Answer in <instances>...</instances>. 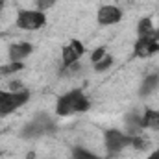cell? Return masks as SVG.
I'll use <instances>...</instances> for the list:
<instances>
[{"label":"cell","mask_w":159,"mask_h":159,"mask_svg":"<svg viewBox=\"0 0 159 159\" xmlns=\"http://www.w3.org/2000/svg\"><path fill=\"white\" fill-rule=\"evenodd\" d=\"M89 100L83 94V91L72 89L65 94H61L56 102V113L59 117H70L74 113H85L89 109Z\"/></svg>","instance_id":"1"},{"label":"cell","mask_w":159,"mask_h":159,"mask_svg":"<svg viewBox=\"0 0 159 159\" xmlns=\"http://www.w3.org/2000/svg\"><path fill=\"white\" fill-rule=\"evenodd\" d=\"M30 100V91H0V117L15 113Z\"/></svg>","instance_id":"2"},{"label":"cell","mask_w":159,"mask_h":159,"mask_svg":"<svg viewBox=\"0 0 159 159\" xmlns=\"http://www.w3.org/2000/svg\"><path fill=\"white\" fill-rule=\"evenodd\" d=\"M15 24L20 30L35 32V30H41L46 24V15L39 9H22V11H19V15L15 19Z\"/></svg>","instance_id":"3"},{"label":"cell","mask_w":159,"mask_h":159,"mask_svg":"<svg viewBox=\"0 0 159 159\" xmlns=\"http://www.w3.org/2000/svg\"><path fill=\"white\" fill-rule=\"evenodd\" d=\"M56 129V122L46 117V115H37L30 124H26V128L22 129V137L24 139H35L41 135H48Z\"/></svg>","instance_id":"4"},{"label":"cell","mask_w":159,"mask_h":159,"mask_svg":"<svg viewBox=\"0 0 159 159\" xmlns=\"http://www.w3.org/2000/svg\"><path fill=\"white\" fill-rule=\"evenodd\" d=\"M104 144H106V150L109 156H115L122 152L124 148L131 146V135L120 131V129H107L104 133Z\"/></svg>","instance_id":"5"},{"label":"cell","mask_w":159,"mask_h":159,"mask_svg":"<svg viewBox=\"0 0 159 159\" xmlns=\"http://www.w3.org/2000/svg\"><path fill=\"white\" fill-rule=\"evenodd\" d=\"M85 54V46L78 39H72L61 52V67L63 69H70L72 65L78 63V59Z\"/></svg>","instance_id":"6"},{"label":"cell","mask_w":159,"mask_h":159,"mask_svg":"<svg viewBox=\"0 0 159 159\" xmlns=\"http://www.w3.org/2000/svg\"><path fill=\"white\" fill-rule=\"evenodd\" d=\"M96 20L102 26H115L122 20V11L117 6H102L96 13Z\"/></svg>","instance_id":"7"},{"label":"cell","mask_w":159,"mask_h":159,"mask_svg":"<svg viewBox=\"0 0 159 159\" xmlns=\"http://www.w3.org/2000/svg\"><path fill=\"white\" fill-rule=\"evenodd\" d=\"M159 52V43L152 37H139L137 43L133 44V54L137 57H150Z\"/></svg>","instance_id":"8"},{"label":"cell","mask_w":159,"mask_h":159,"mask_svg":"<svg viewBox=\"0 0 159 159\" xmlns=\"http://www.w3.org/2000/svg\"><path fill=\"white\" fill-rule=\"evenodd\" d=\"M32 52H34V44L22 41V43H15L7 48V57H9V61H24L28 56H32Z\"/></svg>","instance_id":"9"},{"label":"cell","mask_w":159,"mask_h":159,"mask_svg":"<svg viewBox=\"0 0 159 159\" xmlns=\"http://www.w3.org/2000/svg\"><path fill=\"white\" fill-rule=\"evenodd\" d=\"M141 126L159 131V109H146L141 117Z\"/></svg>","instance_id":"10"},{"label":"cell","mask_w":159,"mask_h":159,"mask_svg":"<svg viewBox=\"0 0 159 159\" xmlns=\"http://www.w3.org/2000/svg\"><path fill=\"white\" fill-rule=\"evenodd\" d=\"M159 85V76L157 74H152L148 78L143 80V85H141V96H148L150 93L156 91V87Z\"/></svg>","instance_id":"11"},{"label":"cell","mask_w":159,"mask_h":159,"mask_svg":"<svg viewBox=\"0 0 159 159\" xmlns=\"http://www.w3.org/2000/svg\"><path fill=\"white\" fill-rule=\"evenodd\" d=\"M152 32H154V22H152V19H148V17L141 19L139 24H137V34H139V37H150Z\"/></svg>","instance_id":"12"},{"label":"cell","mask_w":159,"mask_h":159,"mask_svg":"<svg viewBox=\"0 0 159 159\" xmlns=\"http://www.w3.org/2000/svg\"><path fill=\"white\" fill-rule=\"evenodd\" d=\"M24 69L22 61H9L7 65H0V76H11V74H17Z\"/></svg>","instance_id":"13"},{"label":"cell","mask_w":159,"mask_h":159,"mask_svg":"<svg viewBox=\"0 0 159 159\" xmlns=\"http://www.w3.org/2000/svg\"><path fill=\"white\" fill-rule=\"evenodd\" d=\"M70 159H102V157L96 156L94 152L83 148V146H76V148H72V157Z\"/></svg>","instance_id":"14"},{"label":"cell","mask_w":159,"mask_h":159,"mask_svg":"<svg viewBox=\"0 0 159 159\" xmlns=\"http://www.w3.org/2000/svg\"><path fill=\"white\" fill-rule=\"evenodd\" d=\"M113 56H109V54H106V57H102L98 63H94V70L96 72H104V70H109L111 69V65H113Z\"/></svg>","instance_id":"15"},{"label":"cell","mask_w":159,"mask_h":159,"mask_svg":"<svg viewBox=\"0 0 159 159\" xmlns=\"http://www.w3.org/2000/svg\"><path fill=\"white\" fill-rule=\"evenodd\" d=\"M106 54H107V48H106V46H98V48H94L93 54H91V61H93V65L98 63L102 57H106Z\"/></svg>","instance_id":"16"},{"label":"cell","mask_w":159,"mask_h":159,"mask_svg":"<svg viewBox=\"0 0 159 159\" xmlns=\"http://www.w3.org/2000/svg\"><path fill=\"white\" fill-rule=\"evenodd\" d=\"M52 6H56V0H37V9L39 11H46V9H50Z\"/></svg>","instance_id":"17"},{"label":"cell","mask_w":159,"mask_h":159,"mask_svg":"<svg viewBox=\"0 0 159 159\" xmlns=\"http://www.w3.org/2000/svg\"><path fill=\"white\" fill-rule=\"evenodd\" d=\"M131 146H133V148H137V150H144V148H146V143L143 141V137L133 135V137H131Z\"/></svg>","instance_id":"18"},{"label":"cell","mask_w":159,"mask_h":159,"mask_svg":"<svg viewBox=\"0 0 159 159\" xmlns=\"http://www.w3.org/2000/svg\"><path fill=\"white\" fill-rule=\"evenodd\" d=\"M150 37L159 43V28H154V32H152V35H150Z\"/></svg>","instance_id":"19"},{"label":"cell","mask_w":159,"mask_h":159,"mask_svg":"<svg viewBox=\"0 0 159 159\" xmlns=\"http://www.w3.org/2000/svg\"><path fill=\"white\" fill-rule=\"evenodd\" d=\"M146 159H159V150H154V152H152Z\"/></svg>","instance_id":"20"},{"label":"cell","mask_w":159,"mask_h":159,"mask_svg":"<svg viewBox=\"0 0 159 159\" xmlns=\"http://www.w3.org/2000/svg\"><path fill=\"white\" fill-rule=\"evenodd\" d=\"M4 6H6V0H0V9H2Z\"/></svg>","instance_id":"21"},{"label":"cell","mask_w":159,"mask_h":159,"mask_svg":"<svg viewBox=\"0 0 159 159\" xmlns=\"http://www.w3.org/2000/svg\"><path fill=\"white\" fill-rule=\"evenodd\" d=\"M0 156H2V152H0Z\"/></svg>","instance_id":"22"}]
</instances>
